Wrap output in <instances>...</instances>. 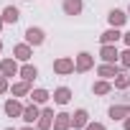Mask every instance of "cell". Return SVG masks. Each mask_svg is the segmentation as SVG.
<instances>
[{
    "label": "cell",
    "mask_w": 130,
    "mask_h": 130,
    "mask_svg": "<svg viewBox=\"0 0 130 130\" xmlns=\"http://www.w3.org/2000/svg\"><path fill=\"white\" fill-rule=\"evenodd\" d=\"M117 48L112 46V43H102V59H105V64H115L117 61Z\"/></svg>",
    "instance_id": "obj_1"
},
{
    "label": "cell",
    "mask_w": 130,
    "mask_h": 130,
    "mask_svg": "<svg viewBox=\"0 0 130 130\" xmlns=\"http://www.w3.org/2000/svg\"><path fill=\"white\" fill-rule=\"evenodd\" d=\"M54 72H56V74H69V72H74V61H72V59H59V61L54 64Z\"/></svg>",
    "instance_id": "obj_2"
},
{
    "label": "cell",
    "mask_w": 130,
    "mask_h": 130,
    "mask_svg": "<svg viewBox=\"0 0 130 130\" xmlns=\"http://www.w3.org/2000/svg\"><path fill=\"white\" fill-rule=\"evenodd\" d=\"M69 125H72V115H67V112H61V115H56V122H54V130H69Z\"/></svg>",
    "instance_id": "obj_3"
},
{
    "label": "cell",
    "mask_w": 130,
    "mask_h": 130,
    "mask_svg": "<svg viewBox=\"0 0 130 130\" xmlns=\"http://www.w3.org/2000/svg\"><path fill=\"white\" fill-rule=\"evenodd\" d=\"M26 38H28V43L38 46V43L43 41V31H41V28H28V31H26Z\"/></svg>",
    "instance_id": "obj_4"
},
{
    "label": "cell",
    "mask_w": 130,
    "mask_h": 130,
    "mask_svg": "<svg viewBox=\"0 0 130 130\" xmlns=\"http://www.w3.org/2000/svg\"><path fill=\"white\" fill-rule=\"evenodd\" d=\"M5 112H8L10 117H18V115H23V107H21V102L8 100V102H5Z\"/></svg>",
    "instance_id": "obj_5"
},
{
    "label": "cell",
    "mask_w": 130,
    "mask_h": 130,
    "mask_svg": "<svg viewBox=\"0 0 130 130\" xmlns=\"http://www.w3.org/2000/svg\"><path fill=\"white\" fill-rule=\"evenodd\" d=\"M64 10H67L69 15H77L82 10V0H64Z\"/></svg>",
    "instance_id": "obj_6"
},
{
    "label": "cell",
    "mask_w": 130,
    "mask_h": 130,
    "mask_svg": "<svg viewBox=\"0 0 130 130\" xmlns=\"http://www.w3.org/2000/svg\"><path fill=\"white\" fill-rule=\"evenodd\" d=\"M51 117H54V112L51 110H43L41 117H38V130H48L51 127Z\"/></svg>",
    "instance_id": "obj_7"
},
{
    "label": "cell",
    "mask_w": 130,
    "mask_h": 130,
    "mask_svg": "<svg viewBox=\"0 0 130 130\" xmlns=\"http://www.w3.org/2000/svg\"><path fill=\"white\" fill-rule=\"evenodd\" d=\"M127 115H130V107L127 105H117V107L110 110V117L112 120H120V117H127Z\"/></svg>",
    "instance_id": "obj_8"
},
{
    "label": "cell",
    "mask_w": 130,
    "mask_h": 130,
    "mask_svg": "<svg viewBox=\"0 0 130 130\" xmlns=\"http://www.w3.org/2000/svg\"><path fill=\"white\" fill-rule=\"evenodd\" d=\"M0 72H3L5 77H13V74L18 72V67H15V61H13V59H5L3 64H0Z\"/></svg>",
    "instance_id": "obj_9"
},
{
    "label": "cell",
    "mask_w": 130,
    "mask_h": 130,
    "mask_svg": "<svg viewBox=\"0 0 130 130\" xmlns=\"http://www.w3.org/2000/svg\"><path fill=\"white\" fill-rule=\"evenodd\" d=\"M69 97H72V92H69L67 87H59V89L54 92V100H56L59 105H67V102H69Z\"/></svg>",
    "instance_id": "obj_10"
},
{
    "label": "cell",
    "mask_w": 130,
    "mask_h": 130,
    "mask_svg": "<svg viewBox=\"0 0 130 130\" xmlns=\"http://www.w3.org/2000/svg\"><path fill=\"white\" fill-rule=\"evenodd\" d=\"M38 117H41V112H38L36 105H31V107L23 110V120H26V122H33V120H38Z\"/></svg>",
    "instance_id": "obj_11"
},
{
    "label": "cell",
    "mask_w": 130,
    "mask_h": 130,
    "mask_svg": "<svg viewBox=\"0 0 130 130\" xmlns=\"http://www.w3.org/2000/svg\"><path fill=\"white\" fill-rule=\"evenodd\" d=\"M89 67H92V56H89V54H79V59H77V69H79V72H87Z\"/></svg>",
    "instance_id": "obj_12"
},
{
    "label": "cell",
    "mask_w": 130,
    "mask_h": 130,
    "mask_svg": "<svg viewBox=\"0 0 130 130\" xmlns=\"http://www.w3.org/2000/svg\"><path fill=\"white\" fill-rule=\"evenodd\" d=\"M100 77H105V79L117 77V67H115V64H102V67H100Z\"/></svg>",
    "instance_id": "obj_13"
},
{
    "label": "cell",
    "mask_w": 130,
    "mask_h": 130,
    "mask_svg": "<svg viewBox=\"0 0 130 130\" xmlns=\"http://www.w3.org/2000/svg\"><path fill=\"white\" fill-rule=\"evenodd\" d=\"M107 18H110V23H112V26L117 28V26H122V23H125V18H127V15H125L122 10H112V13H110Z\"/></svg>",
    "instance_id": "obj_14"
},
{
    "label": "cell",
    "mask_w": 130,
    "mask_h": 130,
    "mask_svg": "<svg viewBox=\"0 0 130 130\" xmlns=\"http://www.w3.org/2000/svg\"><path fill=\"white\" fill-rule=\"evenodd\" d=\"M15 56H18L21 61H28V59H31V46H28V43H21V46H15Z\"/></svg>",
    "instance_id": "obj_15"
},
{
    "label": "cell",
    "mask_w": 130,
    "mask_h": 130,
    "mask_svg": "<svg viewBox=\"0 0 130 130\" xmlns=\"http://www.w3.org/2000/svg\"><path fill=\"white\" fill-rule=\"evenodd\" d=\"M3 21H5V23H15V21H18V10H15L13 5H8V8L3 10Z\"/></svg>",
    "instance_id": "obj_16"
},
{
    "label": "cell",
    "mask_w": 130,
    "mask_h": 130,
    "mask_svg": "<svg viewBox=\"0 0 130 130\" xmlns=\"http://www.w3.org/2000/svg\"><path fill=\"white\" fill-rule=\"evenodd\" d=\"M117 38H120V31H117V28H110V31L102 33V43H115Z\"/></svg>",
    "instance_id": "obj_17"
},
{
    "label": "cell",
    "mask_w": 130,
    "mask_h": 130,
    "mask_svg": "<svg viewBox=\"0 0 130 130\" xmlns=\"http://www.w3.org/2000/svg\"><path fill=\"white\" fill-rule=\"evenodd\" d=\"M72 122H74V127H84V125H87V112H84V110H79V112L72 117Z\"/></svg>",
    "instance_id": "obj_18"
},
{
    "label": "cell",
    "mask_w": 130,
    "mask_h": 130,
    "mask_svg": "<svg viewBox=\"0 0 130 130\" xmlns=\"http://www.w3.org/2000/svg\"><path fill=\"white\" fill-rule=\"evenodd\" d=\"M21 77H23L26 82H31V79L36 77V67H31V64H28V67H23V69H21Z\"/></svg>",
    "instance_id": "obj_19"
},
{
    "label": "cell",
    "mask_w": 130,
    "mask_h": 130,
    "mask_svg": "<svg viewBox=\"0 0 130 130\" xmlns=\"http://www.w3.org/2000/svg\"><path fill=\"white\" fill-rule=\"evenodd\" d=\"M115 87H117V89H127V87H130V77H127V74H120V77L115 79Z\"/></svg>",
    "instance_id": "obj_20"
},
{
    "label": "cell",
    "mask_w": 130,
    "mask_h": 130,
    "mask_svg": "<svg viewBox=\"0 0 130 130\" xmlns=\"http://www.w3.org/2000/svg\"><path fill=\"white\" fill-rule=\"evenodd\" d=\"M31 97H33V102H46V100H48V92H46V89H36Z\"/></svg>",
    "instance_id": "obj_21"
},
{
    "label": "cell",
    "mask_w": 130,
    "mask_h": 130,
    "mask_svg": "<svg viewBox=\"0 0 130 130\" xmlns=\"http://www.w3.org/2000/svg\"><path fill=\"white\" fill-rule=\"evenodd\" d=\"M26 92H28V82H26V79L18 82V84L13 87V94H26Z\"/></svg>",
    "instance_id": "obj_22"
},
{
    "label": "cell",
    "mask_w": 130,
    "mask_h": 130,
    "mask_svg": "<svg viewBox=\"0 0 130 130\" xmlns=\"http://www.w3.org/2000/svg\"><path fill=\"white\" fill-rule=\"evenodd\" d=\"M94 92H97V94H107V92H110V84H107V82H97V84H94Z\"/></svg>",
    "instance_id": "obj_23"
},
{
    "label": "cell",
    "mask_w": 130,
    "mask_h": 130,
    "mask_svg": "<svg viewBox=\"0 0 130 130\" xmlns=\"http://www.w3.org/2000/svg\"><path fill=\"white\" fill-rule=\"evenodd\" d=\"M87 130H105V125H100V122H87Z\"/></svg>",
    "instance_id": "obj_24"
},
{
    "label": "cell",
    "mask_w": 130,
    "mask_h": 130,
    "mask_svg": "<svg viewBox=\"0 0 130 130\" xmlns=\"http://www.w3.org/2000/svg\"><path fill=\"white\" fill-rule=\"evenodd\" d=\"M8 89V82H5V74H0V94Z\"/></svg>",
    "instance_id": "obj_25"
},
{
    "label": "cell",
    "mask_w": 130,
    "mask_h": 130,
    "mask_svg": "<svg viewBox=\"0 0 130 130\" xmlns=\"http://www.w3.org/2000/svg\"><path fill=\"white\" fill-rule=\"evenodd\" d=\"M120 56H122V64H125V67H130V48H127L125 54H120Z\"/></svg>",
    "instance_id": "obj_26"
},
{
    "label": "cell",
    "mask_w": 130,
    "mask_h": 130,
    "mask_svg": "<svg viewBox=\"0 0 130 130\" xmlns=\"http://www.w3.org/2000/svg\"><path fill=\"white\" fill-rule=\"evenodd\" d=\"M125 130H130V115H127V120H125Z\"/></svg>",
    "instance_id": "obj_27"
},
{
    "label": "cell",
    "mask_w": 130,
    "mask_h": 130,
    "mask_svg": "<svg viewBox=\"0 0 130 130\" xmlns=\"http://www.w3.org/2000/svg\"><path fill=\"white\" fill-rule=\"evenodd\" d=\"M125 41H127V46H130V33H125Z\"/></svg>",
    "instance_id": "obj_28"
},
{
    "label": "cell",
    "mask_w": 130,
    "mask_h": 130,
    "mask_svg": "<svg viewBox=\"0 0 130 130\" xmlns=\"http://www.w3.org/2000/svg\"><path fill=\"white\" fill-rule=\"evenodd\" d=\"M0 28H3V18H0Z\"/></svg>",
    "instance_id": "obj_29"
},
{
    "label": "cell",
    "mask_w": 130,
    "mask_h": 130,
    "mask_svg": "<svg viewBox=\"0 0 130 130\" xmlns=\"http://www.w3.org/2000/svg\"><path fill=\"white\" fill-rule=\"evenodd\" d=\"M23 130H33V127H23Z\"/></svg>",
    "instance_id": "obj_30"
},
{
    "label": "cell",
    "mask_w": 130,
    "mask_h": 130,
    "mask_svg": "<svg viewBox=\"0 0 130 130\" xmlns=\"http://www.w3.org/2000/svg\"><path fill=\"white\" fill-rule=\"evenodd\" d=\"M0 48H3V43H0Z\"/></svg>",
    "instance_id": "obj_31"
},
{
    "label": "cell",
    "mask_w": 130,
    "mask_h": 130,
    "mask_svg": "<svg viewBox=\"0 0 130 130\" xmlns=\"http://www.w3.org/2000/svg\"><path fill=\"white\" fill-rule=\"evenodd\" d=\"M8 130H13V127H8Z\"/></svg>",
    "instance_id": "obj_32"
}]
</instances>
